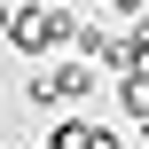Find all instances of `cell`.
Returning a JSON list of instances; mask_svg holds the SVG:
<instances>
[{
	"label": "cell",
	"mask_w": 149,
	"mask_h": 149,
	"mask_svg": "<svg viewBox=\"0 0 149 149\" xmlns=\"http://www.w3.org/2000/svg\"><path fill=\"white\" fill-rule=\"evenodd\" d=\"M8 39H16L24 55H55V47L79 39V16H71L63 0H24V8L8 16Z\"/></svg>",
	"instance_id": "6da1fadb"
},
{
	"label": "cell",
	"mask_w": 149,
	"mask_h": 149,
	"mask_svg": "<svg viewBox=\"0 0 149 149\" xmlns=\"http://www.w3.org/2000/svg\"><path fill=\"white\" fill-rule=\"evenodd\" d=\"M24 94H31L39 110H71V102H86V94H94V63H86V55H71V63H47L39 79H24Z\"/></svg>",
	"instance_id": "7a4b0ae2"
},
{
	"label": "cell",
	"mask_w": 149,
	"mask_h": 149,
	"mask_svg": "<svg viewBox=\"0 0 149 149\" xmlns=\"http://www.w3.org/2000/svg\"><path fill=\"white\" fill-rule=\"evenodd\" d=\"M47 149H118V134H110V126H94V118H55Z\"/></svg>",
	"instance_id": "3957f363"
},
{
	"label": "cell",
	"mask_w": 149,
	"mask_h": 149,
	"mask_svg": "<svg viewBox=\"0 0 149 149\" xmlns=\"http://www.w3.org/2000/svg\"><path fill=\"white\" fill-rule=\"evenodd\" d=\"M8 16H16V8H0V31H8Z\"/></svg>",
	"instance_id": "277c9868"
},
{
	"label": "cell",
	"mask_w": 149,
	"mask_h": 149,
	"mask_svg": "<svg viewBox=\"0 0 149 149\" xmlns=\"http://www.w3.org/2000/svg\"><path fill=\"white\" fill-rule=\"evenodd\" d=\"M141 141H149V118H141Z\"/></svg>",
	"instance_id": "5b68a950"
}]
</instances>
